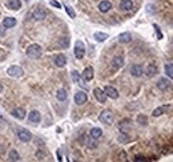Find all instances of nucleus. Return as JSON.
<instances>
[{
	"mask_svg": "<svg viewBox=\"0 0 173 162\" xmlns=\"http://www.w3.org/2000/svg\"><path fill=\"white\" fill-rule=\"evenodd\" d=\"M26 53H27V56L31 57V58H39L41 56L43 49H41V47L39 45V44H31V45L27 48Z\"/></svg>",
	"mask_w": 173,
	"mask_h": 162,
	"instance_id": "obj_1",
	"label": "nucleus"
},
{
	"mask_svg": "<svg viewBox=\"0 0 173 162\" xmlns=\"http://www.w3.org/2000/svg\"><path fill=\"white\" fill-rule=\"evenodd\" d=\"M99 120L100 122L105 125H112L113 121H115V114H113V112H111L109 109H105L100 113V116H99Z\"/></svg>",
	"mask_w": 173,
	"mask_h": 162,
	"instance_id": "obj_2",
	"label": "nucleus"
},
{
	"mask_svg": "<svg viewBox=\"0 0 173 162\" xmlns=\"http://www.w3.org/2000/svg\"><path fill=\"white\" fill-rule=\"evenodd\" d=\"M75 56L79 60H81V58L85 56V44L81 40H77L75 43Z\"/></svg>",
	"mask_w": 173,
	"mask_h": 162,
	"instance_id": "obj_3",
	"label": "nucleus"
},
{
	"mask_svg": "<svg viewBox=\"0 0 173 162\" xmlns=\"http://www.w3.org/2000/svg\"><path fill=\"white\" fill-rule=\"evenodd\" d=\"M7 75L11 76V77H15V78H19V77H22L24 75V71L20 67L12 65V67H9L7 69Z\"/></svg>",
	"mask_w": 173,
	"mask_h": 162,
	"instance_id": "obj_4",
	"label": "nucleus"
},
{
	"mask_svg": "<svg viewBox=\"0 0 173 162\" xmlns=\"http://www.w3.org/2000/svg\"><path fill=\"white\" fill-rule=\"evenodd\" d=\"M17 138L22 142H29L32 140V134H31V132L27 130V129H19L17 130Z\"/></svg>",
	"mask_w": 173,
	"mask_h": 162,
	"instance_id": "obj_5",
	"label": "nucleus"
},
{
	"mask_svg": "<svg viewBox=\"0 0 173 162\" xmlns=\"http://www.w3.org/2000/svg\"><path fill=\"white\" fill-rule=\"evenodd\" d=\"M46 17H47V11H46V9H44L43 7H37V8L33 11V19H35L36 21L44 20Z\"/></svg>",
	"mask_w": 173,
	"mask_h": 162,
	"instance_id": "obj_6",
	"label": "nucleus"
},
{
	"mask_svg": "<svg viewBox=\"0 0 173 162\" xmlns=\"http://www.w3.org/2000/svg\"><path fill=\"white\" fill-rule=\"evenodd\" d=\"M104 93H105L107 97H109V99H112V100H117L118 99V92L113 86H109V85L105 86V88H104Z\"/></svg>",
	"mask_w": 173,
	"mask_h": 162,
	"instance_id": "obj_7",
	"label": "nucleus"
},
{
	"mask_svg": "<svg viewBox=\"0 0 173 162\" xmlns=\"http://www.w3.org/2000/svg\"><path fill=\"white\" fill-rule=\"evenodd\" d=\"M93 95H95L96 100L99 102H101V104H104V102L107 101V99H108V97L105 96V93H104V90H101L100 88H95V89H93Z\"/></svg>",
	"mask_w": 173,
	"mask_h": 162,
	"instance_id": "obj_8",
	"label": "nucleus"
},
{
	"mask_svg": "<svg viewBox=\"0 0 173 162\" xmlns=\"http://www.w3.org/2000/svg\"><path fill=\"white\" fill-rule=\"evenodd\" d=\"M87 100H88V97H87V93H85V92L80 90V92H77L76 95H75V102H76L77 105H83V104H85Z\"/></svg>",
	"mask_w": 173,
	"mask_h": 162,
	"instance_id": "obj_9",
	"label": "nucleus"
},
{
	"mask_svg": "<svg viewBox=\"0 0 173 162\" xmlns=\"http://www.w3.org/2000/svg\"><path fill=\"white\" fill-rule=\"evenodd\" d=\"M53 62H55V65L59 67V68H64L65 67V64H67V57L64 56V55H56L55 57H53Z\"/></svg>",
	"mask_w": 173,
	"mask_h": 162,
	"instance_id": "obj_10",
	"label": "nucleus"
},
{
	"mask_svg": "<svg viewBox=\"0 0 173 162\" xmlns=\"http://www.w3.org/2000/svg\"><path fill=\"white\" fill-rule=\"evenodd\" d=\"M28 120L31 121V122H35V124H39V122L41 121V114H40V112H37V110L29 112V113H28Z\"/></svg>",
	"mask_w": 173,
	"mask_h": 162,
	"instance_id": "obj_11",
	"label": "nucleus"
},
{
	"mask_svg": "<svg viewBox=\"0 0 173 162\" xmlns=\"http://www.w3.org/2000/svg\"><path fill=\"white\" fill-rule=\"evenodd\" d=\"M142 73H145V76L148 78H152L153 76H156V73H157V67L155 65V64H149L147 68H145V71L142 72Z\"/></svg>",
	"mask_w": 173,
	"mask_h": 162,
	"instance_id": "obj_12",
	"label": "nucleus"
},
{
	"mask_svg": "<svg viewBox=\"0 0 173 162\" xmlns=\"http://www.w3.org/2000/svg\"><path fill=\"white\" fill-rule=\"evenodd\" d=\"M124 57L123 56H115L112 60V67L115 68V69H120V68L124 67Z\"/></svg>",
	"mask_w": 173,
	"mask_h": 162,
	"instance_id": "obj_13",
	"label": "nucleus"
},
{
	"mask_svg": "<svg viewBox=\"0 0 173 162\" xmlns=\"http://www.w3.org/2000/svg\"><path fill=\"white\" fill-rule=\"evenodd\" d=\"M11 114L15 117V118H17V120H24L26 118V110L23 109V108H16V109H13L11 112Z\"/></svg>",
	"mask_w": 173,
	"mask_h": 162,
	"instance_id": "obj_14",
	"label": "nucleus"
},
{
	"mask_svg": "<svg viewBox=\"0 0 173 162\" xmlns=\"http://www.w3.org/2000/svg\"><path fill=\"white\" fill-rule=\"evenodd\" d=\"M142 72H144V69H142L141 65H137V64H135V65L131 67V75L133 77H140V76H142Z\"/></svg>",
	"mask_w": 173,
	"mask_h": 162,
	"instance_id": "obj_15",
	"label": "nucleus"
},
{
	"mask_svg": "<svg viewBox=\"0 0 173 162\" xmlns=\"http://www.w3.org/2000/svg\"><path fill=\"white\" fill-rule=\"evenodd\" d=\"M7 7L12 11H19L22 8V2L20 0H8L7 2Z\"/></svg>",
	"mask_w": 173,
	"mask_h": 162,
	"instance_id": "obj_16",
	"label": "nucleus"
},
{
	"mask_svg": "<svg viewBox=\"0 0 173 162\" xmlns=\"http://www.w3.org/2000/svg\"><path fill=\"white\" fill-rule=\"evenodd\" d=\"M111 8H112V4H111V2H108V0H103V2L99 4V11L103 13H107Z\"/></svg>",
	"mask_w": 173,
	"mask_h": 162,
	"instance_id": "obj_17",
	"label": "nucleus"
},
{
	"mask_svg": "<svg viewBox=\"0 0 173 162\" xmlns=\"http://www.w3.org/2000/svg\"><path fill=\"white\" fill-rule=\"evenodd\" d=\"M131 40H132V35L129 32H123L118 35V43H121V44H127Z\"/></svg>",
	"mask_w": 173,
	"mask_h": 162,
	"instance_id": "obj_18",
	"label": "nucleus"
},
{
	"mask_svg": "<svg viewBox=\"0 0 173 162\" xmlns=\"http://www.w3.org/2000/svg\"><path fill=\"white\" fill-rule=\"evenodd\" d=\"M83 78L85 81H91L93 78V68L92 67H87L83 72Z\"/></svg>",
	"mask_w": 173,
	"mask_h": 162,
	"instance_id": "obj_19",
	"label": "nucleus"
},
{
	"mask_svg": "<svg viewBox=\"0 0 173 162\" xmlns=\"http://www.w3.org/2000/svg\"><path fill=\"white\" fill-rule=\"evenodd\" d=\"M16 19L15 17H6V19H3V27L4 28H12L16 25Z\"/></svg>",
	"mask_w": 173,
	"mask_h": 162,
	"instance_id": "obj_20",
	"label": "nucleus"
},
{
	"mask_svg": "<svg viewBox=\"0 0 173 162\" xmlns=\"http://www.w3.org/2000/svg\"><path fill=\"white\" fill-rule=\"evenodd\" d=\"M89 136L92 140H99L103 136V130L100 127H92V130L89 132Z\"/></svg>",
	"mask_w": 173,
	"mask_h": 162,
	"instance_id": "obj_21",
	"label": "nucleus"
},
{
	"mask_svg": "<svg viewBox=\"0 0 173 162\" xmlns=\"http://www.w3.org/2000/svg\"><path fill=\"white\" fill-rule=\"evenodd\" d=\"M120 8L123 11H131L133 8V3L132 0H121L120 2Z\"/></svg>",
	"mask_w": 173,
	"mask_h": 162,
	"instance_id": "obj_22",
	"label": "nucleus"
},
{
	"mask_svg": "<svg viewBox=\"0 0 173 162\" xmlns=\"http://www.w3.org/2000/svg\"><path fill=\"white\" fill-rule=\"evenodd\" d=\"M157 88L161 90H166L168 88H169V80H166V78H160L159 82H157Z\"/></svg>",
	"mask_w": 173,
	"mask_h": 162,
	"instance_id": "obj_23",
	"label": "nucleus"
},
{
	"mask_svg": "<svg viewBox=\"0 0 173 162\" xmlns=\"http://www.w3.org/2000/svg\"><path fill=\"white\" fill-rule=\"evenodd\" d=\"M93 37H95V40L99 41V43H103L105 41L108 39V33H104V32H96L95 35H93Z\"/></svg>",
	"mask_w": 173,
	"mask_h": 162,
	"instance_id": "obj_24",
	"label": "nucleus"
},
{
	"mask_svg": "<svg viewBox=\"0 0 173 162\" xmlns=\"http://www.w3.org/2000/svg\"><path fill=\"white\" fill-rule=\"evenodd\" d=\"M68 97V93L65 92V89H59L57 93H56V99L59 101H65Z\"/></svg>",
	"mask_w": 173,
	"mask_h": 162,
	"instance_id": "obj_25",
	"label": "nucleus"
},
{
	"mask_svg": "<svg viewBox=\"0 0 173 162\" xmlns=\"http://www.w3.org/2000/svg\"><path fill=\"white\" fill-rule=\"evenodd\" d=\"M136 121H137L138 125H142V126H145L148 124V118H147L145 114H138L137 118H136Z\"/></svg>",
	"mask_w": 173,
	"mask_h": 162,
	"instance_id": "obj_26",
	"label": "nucleus"
},
{
	"mask_svg": "<svg viewBox=\"0 0 173 162\" xmlns=\"http://www.w3.org/2000/svg\"><path fill=\"white\" fill-rule=\"evenodd\" d=\"M164 69H165V73L168 75V77H169V78H172V77H173V67H172V64H171V62L165 64Z\"/></svg>",
	"mask_w": 173,
	"mask_h": 162,
	"instance_id": "obj_27",
	"label": "nucleus"
},
{
	"mask_svg": "<svg viewBox=\"0 0 173 162\" xmlns=\"http://www.w3.org/2000/svg\"><path fill=\"white\" fill-rule=\"evenodd\" d=\"M165 109H166L165 106L156 108V109L153 110V113H152V114H153V117H160V116H162V114H164V112H165Z\"/></svg>",
	"mask_w": 173,
	"mask_h": 162,
	"instance_id": "obj_28",
	"label": "nucleus"
},
{
	"mask_svg": "<svg viewBox=\"0 0 173 162\" xmlns=\"http://www.w3.org/2000/svg\"><path fill=\"white\" fill-rule=\"evenodd\" d=\"M8 157H9V160H11V161H19V160H20V155H19V153H17L16 150H11V151H9Z\"/></svg>",
	"mask_w": 173,
	"mask_h": 162,
	"instance_id": "obj_29",
	"label": "nucleus"
},
{
	"mask_svg": "<svg viewBox=\"0 0 173 162\" xmlns=\"http://www.w3.org/2000/svg\"><path fill=\"white\" fill-rule=\"evenodd\" d=\"M59 44H60V47H63V48H67V47H68V44H69V40H68L67 37L60 39V41H59Z\"/></svg>",
	"mask_w": 173,
	"mask_h": 162,
	"instance_id": "obj_30",
	"label": "nucleus"
},
{
	"mask_svg": "<svg viewBox=\"0 0 173 162\" xmlns=\"http://www.w3.org/2000/svg\"><path fill=\"white\" fill-rule=\"evenodd\" d=\"M65 11H67V13L71 16V19H75L76 17V13H75V11L71 8V7H65Z\"/></svg>",
	"mask_w": 173,
	"mask_h": 162,
	"instance_id": "obj_31",
	"label": "nucleus"
},
{
	"mask_svg": "<svg viewBox=\"0 0 173 162\" xmlns=\"http://www.w3.org/2000/svg\"><path fill=\"white\" fill-rule=\"evenodd\" d=\"M72 80H73V82H79V80H80V75H79L77 71L72 72Z\"/></svg>",
	"mask_w": 173,
	"mask_h": 162,
	"instance_id": "obj_32",
	"label": "nucleus"
},
{
	"mask_svg": "<svg viewBox=\"0 0 173 162\" xmlns=\"http://www.w3.org/2000/svg\"><path fill=\"white\" fill-rule=\"evenodd\" d=\"M135 161L136 162H145V161H148V158L144 157V155H141V154H138V155L135 157Z\"/></svg>",
	"mask_w": 173,
	"mask_h": 162,
	"instance_id": "obj_33",
	"label": "nucleus"
},
{
	"mask_svg": "<svg viewBox=\"0 0 173 162\" xmlns=\"http://www.w3.org/2000/svg\"><path fill=\"white\" fill-rule=\"evenodd\" d=\"M49 4L53 7H56V8H61V4L59 2H56V0H49Z\"/></svg>",
	"mask_w": 173,
	"mask_h": 162,
	"instance_id": "obj_34",
	"label": "nucleus"
},
{
	"mask_svg": "<svg viewBox=\"0 0 173 162\" xmlns=\"http://www.w3.org/2000/svg\"><path fill=\"white\" fill-rule=\"evenodd\" d=\"M118 141H120V142H128V141H129V138H128L127 134H121L120 137H118Z\"/></svg>",
	"mask_w": 173,
	"mask_h": 162,
	"instance_id": "obj_35",
	"label": "nucleus"
},
{
	"mask_svg": "<svg viewBox=\"0 0 173 162\" xmlns=\"http://www.w3.org/2000/svg\"><path fill=\"white\" fill-rule=\"evenodd\" d=\"M153 8H155V6H152V4H149V6H148V12L153 13V12H155V9H153Z\"/></svg>",
	"mask_w": 173,
	"mask_h": 162,
	"instance_id": "obj_36",
	"label": "nucleus"
},
{
	"mask_svg": "<svg viewBox=\"0 0 173 162\" xmlns=\"http://www.w3.org/2000/svg\"><path fill=\"white\" fill-rule=\"evenodd\" d=\"M3 35H4V31L2 29V27H0V36H3Z\"/></svg>",
	"mask_w": 173,
	"mask_h": 162,
	"instance_id": "obj_37",
	"label": "nucleus"
},
{
	"mask_svg": "<svg viewBox=\"0 0 173 162\" xmlns=\"http://www.w3.org/2000/svg\"><path fill=\"white\" fill-rule=\"evenodd\" d=\"M2 92H3V84L0 82V93H2Z\"/></svg>",
	"mask_w": 173,
	"mask_h": 162,
	"instance_id": "obj_38",
	"label": "nucleus"
},
{
	"mask_svg": "<svg viewBox=\"0 0 173 162\" xmlns=\"http://www.w3.org/2000/svg\"><path fill=\"white\" fill-rule=\"evenodd\" d=\"M26 2H27V3H28V2H31V0H26Z\"/></svg>",
	"mask_w": 173,
	"mask_h": 162,
	"instance_id": "obj_39",
	"label": "nucleus"
}]
</instances>
